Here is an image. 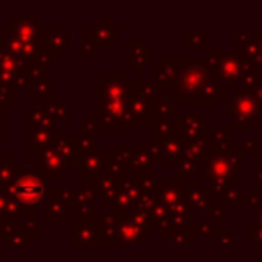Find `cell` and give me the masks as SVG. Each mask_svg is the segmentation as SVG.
Segmentation results:
<instances>
[{"label": "cell", "instance_id": "7dc6e473", "mask_svg": "<svg viewBox=\"0 0 262 262\" xmlns=\"http://www.w3.org/2000/svg\"><path fill=\"white\" fill-rule=\"evenodd\" d=\"M15 104V92L6 86H0V106H13Z\"/></svg>", "mask_w": 262, "mask_h": 262}, {"label": "cell", "instance_id": "277c9868", "mask_svg": "<svg viewBox=\"0 0 262 262\" xmlns=\"http://www.w3.org/2000/svg\"><path fill=\"white\" fill-rule=\"evenodd\" d=\"M226 113L233 117V127L239 131L250 129L251 122L260 119L262 115V102L250 92H235L232 97L225 102Z\"/></svg>", "mask_w": 262, "mask_h": 262}, {"label": "cell", "instance_id": "74e56055", "mask_svg": "<svg viewBox=\"0 0 262 262\" xmlns=\"http://www.w3.org/2000/svg\"><path fill=\"white\" fill-rule=\"evenodd\" d=\"M176 133V124L171 122V120H158V122H153V139L162 140L167 139V137L174 135Z\"/></svg>", "mask_w": 262, "mask_h": 262}, {"label": "cell", "instance_id": "681fc988", "mask_svg": "<svg viewBox=\"0 0 262 262\" xmlns=\"http://www.w3.org/2000/svg\"><path fill=\"white\" fill-rule=\"evenodd\" d=\"M95 51H97V49H95V45L92 43L88 38L81 41V47H79V56H81V58H90V56L95 54Z\"/></svg>", "mask_w": 262, "mask_h": 262}, {"label": "cell", "instance_id": "30bf717a", "mask_svg": "<svg viewBox=\"0 0 262 262\" xmlns=\"http://www.w3.org/2000/svg\"><path fill=\"white\" fill-rule=\"evenodd\" d=\"M176 131L185 140V144L210 140V124L205 122L200 117L190 115H176Z\"/></svg>", "mask_w": 262, "mask_h": 262}, {"label": "cell", "instance_id": "6f0895ef", "mask_svg": "<svg viewBox=\"0 0 262 262\" xmlns=\"http://www.w3.org/2000/svg\"><path fill=\"white\" fill-rule=\"evenodd\" d=\"M257 221H258V225H260V226H262V212H260V214H258V217H257Z\"/></svg>", "mask_w": 262, "mask_h": 262}, {"label": "cell", "instance_id": "8d00e7d4", "mask_svg": "<svg viewBox=\"0 0 262 262\" xmlns=\"http://www.w3.org/2000/svg\"><path fill=\"white\" fill-rule=\"evenodd\" d=\"M24 228V219L22 217H8L0 221V237L8 239L9 235H13L15 232Z\"/></svg>", "mask_w": 262, "mask_h": 262}, {"label": "cell", "instance_id": "4dcf8cb0", "mask_svg": "<svg viewBox=\"0 0 262 262\" xmlns=\"http://www.w3.org/2000/svg\"><path fill=\"white\" fill-rule=\"evenodd\" d=\"M217 232H219V226L217 221H214V219H207V221H196L194 219L192 226H190L192 237H214L215 239Z\"/></svg>", "mask_w": 262, "mask_h": 262}, {"label": "cell", "instance_id": "d590c367", "mask_svg": "<svg viewBox=\"0 0 262 262\" xmlns=\"http://www.w3.org/2000/svg\"><path fill=\"white\" fill-rule=\"evenodd\" d=\"M43 203H45V219H47V221H61L63 214H65L61 203H59L54 196L47 198Z\"/></svg>", "mask_w": 262, "mask_h": 262}, {"label": "cell", "instance_id": "ba28073f", "mask_svg": "<svg viewBox=\"0 0 262 262\" xmlns=\"http://www.w3.org/2000/svg\"><path fill=\"white\" fill-rule=\"evenodd\" d=\"M4 29L13 33L15 36H18L26 43L36 45L40 49L45 47V40H47V34H49L47 27L38 22L36 16H29V18L27 16H18L11 24H8Z\"/></svg>", "mask_w": 262, "mask_h": 262}, {"label": "cell", "instance_id": "ab89813d", "mask_svg": "<svg viewBox=\"0 0 262 262\" xmlns=\"http://www.w3.org/2000/svg\"><path fill=\"white\" fill-rule=\"evenodd\" d=\"M169 244H192L194 237L190 230H172L167 237Z\"/></svg>", "mask_w": 262, "mask_h": 262}, {"label": "cell", "instance_id": "ac0fdd59", "mask_svg": "<svg viewBox=\"0 0 262 262\" xmlns=\"http://www.w3.org/2000/svg\"><path fill=\"white\" fill-rule=\"evenodd\" d=\"M185 194H187V200H189L190 203V208H192V212H200V214H203V212H210V189H205V187H201V180H192V187H189V189H185Z\"/></svg>", "mask_w": 262, "mask_h": 262}, {"label": "cell", "instance_id": "60d3db41", "mask_svg": "<svg viewBox=\"0 0 262 262\" xmlns=\"http://www.w3.org/2000/svg\"><path fill=\"white\" fill-rule=\"evenodd\" d=\"M241 84H243L244 92H250V94H253V92L257 90V86H258V74L253 72V70H248V72L243 76V79H241Z\"/></svg>", "mask_w": 262, "mask_h": 262}, {"label": "cell", "instance_id": "5bb4252c", "mask_svg": "<svg viewBox=\"0 0 262 262\" xmlns=\"http://www.w3.org/2000/svg\"><path fill=\"white\" fill-rule=\"evenodd\" d=\"M88 40L95 45V49H110L113 41H117L120 38V27L117 24L112 26H94V24H88L86 27Z\"/></svg>", "mask_w": 262, "mask_h": 262}, {"label": "cell", "instance_id": "f546056e", "mask_svg": "<svg viewBox=\"0 0 262 262\" xmlns=\"http://www.w3.org/2000/svg\"><path fill=\"white\" fill-rule=\"evenodd\" d=\"M22 207L13 198L6 194V190L0 192V221L8 217H22Z\"/></svg>", "mask_w": 262, "mask_h": 262}, {"label": "cell", "instance_id": "4316f807", "mask_svg": "<svg viewBox=\"0 0 262 262\" xmlns=\"http://www.w3.org/2000/svg\"><path fill=\"white\" fill-rule=\"evenodd\" d=\"M171 115H178L176 113V102L169 97H160L157 102L151 106V122H158V120H171Z\"/></svg>", "mask_w": 262, "mask_h": 262}, {"label": "cell", "instance_id": "d6a6232c", "mask_svg": "<svg viewBox=\"0 0 262 262\" xmlns=\"http://www.w3.org/2000/svg\"><path fill=\"white\" fill-rule=\"evenodd\" d=\"M201 165L200 162H194V160H189V158H183L182 162L178 164V182L185 183V182H192V176L194 172H200L201 171Z\"/></svg>", "mask_w": 262, "mask_h": 262}, {"label": "cell", "instance_id": "2e32d148", "mask_svg": "<svg viewBox=\"0 0 262 262\" xmlns=\"http://www.w3.org/2000/svg\"><path fill=\"white\" fill-rule=\"evenodd\" d=\"M122 178H126V176L113 174V172H102L101 178H99L97 182H95L94 185H90V187L95 190V194H97V196H101L102 203L112 205L113 200H115V196L119 194Z\"/></svg>", "mask_w": 262, "mask_h": 262}, {"label": "cell", "instance_id": "44dd1931", "mask_svg": "<svg viewBox=\"0 0 262 262\" xmlns=\"http://www.w3.org/2000/svg\"><path fill=\"white\" fill-rule=\"evenodd\" d=\"M22 139L29 140V155L38 157L41 151L52 147V139H54V133H47V131H36V129H27L20 133Z\"/></svg>", "mask_w": 262, "mask_h": 262}, {"label": "cell", "instance_id": "52a82bcc", "mask_svg": "<svg viewBox=\"0 0 262 262\" xmlns=\"http://www.w3.org/2000/svg\"><path fill=\"white\" fill-rule=\"evenodd\" d=\"M29 67L20 63L11 54L0 47V86H6L9 90H24L29 88Z\"/></svg>", "mask_w": 262, "mask_h": 262}, {"label": "cell", "instance_id": "ee69618b", "mask_svg": "<svg viewBox=\"0 0 262 262\" xmlns=\"http://www.w3.org/2000/svg\"><path fill=\"white\" fill-rule=\"evenodd\" d=\"M257 153H258V139H244L241 155H243V157H248V155L257 157Z\"/></svg>", "mask_w": 262, "mask_h": 262}, {"label": "cell", "instance_id": "f6af8a7d", "mask_svg": "<svg viewBox=\"0 0 262 262\" xmlns=\"http://www.w3.org/2000/svg\"><path fill=\"white\" fill-rule=\"evenodd\" d=\"M250 241L251 244H262V226L257 219L250 221Z\"/></svg>", "mask_w": 262, "mask_h": 262}, {"label": "cell", "instance_id": "7bdbcfd3", "mask_svg": "<svg viewBox=\"0 0 262 262\" xmlns=\"http://www.w3.org/2000/svg\"><path fill=\"white\" fill-rule=\"evenodd\" d=\"M6 244H29L31 241V235L26 232V230H18V232H15L13 235H9L8 239H4Z\"/></svg>", "mask_w": 262, "mask_h": 262}, {"label": "cell", "instance_id": "484cf974", "mask_svg": "<svg viewBox=\"0 0 262 262\" xmlns=\"http://www.w3.org/2000/svg\"><path fill=\"white\" fill-rule=\"evenodd\" d=\"M70 41H72V34L65 33V31H52L47 34V40H45V47L56 56H61L65 49H70Z\"/></svg>", "mask_w": 262, "mask_h": 262}, {"label": "cell", "instance_id": "bcb514c9", "mask_svg": "<svg viewBox=\"0 0 262 262\" xmlns=\"http://www.w3.org/2000/svg\"><path fill=\"white\" fill-rule=\"evenodd\" d=\"M36 223H38V215H34V214H27V217L24 219V230H26V232L29 233L31 237H36L38 235Z\"/></svg>", "mask_w": 262, "mask_h": 262}, {"label": "cell", "instance_id": "8fae6325", "mask_svg": "<svg viewBox=\"0 0 262 262\" xmlns=\"http://www.w3.org/2000/svg\"><path fill=\"white\" fill-rule=\"evenodd\" d=\"M72 165L65 160L63 157H59L52 147L41 151L38 155V174L45 180V182H56V180L63 178V172L70 171Z\"/></svg>", "mask_w": 262, "mask_h": 262}, {"label": "cell", "instance_id": "3957f363", "mask_svg": "<svg viewBox=\"0 0 262 262\" xmlns=\"http://www.w3.org/2000/svg\"><path fill=\"white\" fill-rule=\"evenodd\" d=\"M6 194L22 207V212L38 215V207L47 200V182L34 171H24L9 187Z\"/></svg>", "mask_w": 262, "mask_h": 262}, {"label": "cell", "instance_id": "8992f818", "mask_svg": "<svg viewBox=\"0 0 262 262\" xmlns=\"http://www.w3.org/2000/svg\"><path fill=\"white\" fill-rule=\"evenodd\" d=\"M144 147L151 153L155 164H180L185 158V140L178 135L176 131L174 135L167 137V139L157 140L153 137L146 139Z\"/></svg>", "mask_w": 262, "mask_h": 262}, {"label": "cell", "instance_id": "e575fe53", "mask_svg": "<svg viewBox=\"0 0 262 262\" xmlns=\"http://www.w3.org/2000/svg\"><path fill=\"white\" fill-rule=\"evenodd\" d=\"M183 45L187 49H208L210 47V36H208V33H187L183 36Z\"/></svg>", "mask_w": 262, "mask_h": 262}, {"label": "cell", "instance_id": "d4e9b609", "mask_svg": "<svg viewBox=\"0 0 262 262\" xmlns=\"http://www.w3.org/2000/svg\"><path fill=\"white\" fill-rule=\"evenodd\" d=\"M56 120L51 117V113L45 108H31L29 110V129L36 131H47L54 133Z\"/></svg>", "mask_w": 262, "mask_h": 262}, {"label": "cell", "instance_id": "7a4b0ae2", "mask_svg": "<svg viewBox=\"0 0 262 262\" xmlns=\"http://www.w3.org/2000/svg\"><path fill=\"white\" fill-rule=\"evenodd\" d=\"M200 172L201 182H205V180L212 182V196H219L223 190L233 187V182L241 180L243 164H241V158L235 155H217L210 151V155L205 158Z\"/></svg>", "mask_w": 262, "mask_h": 262}, {"label": "cell", "instance_id": "b9f144b4", "mask_svg": "<svg viewBox=\"0 0 262 262\" xmlns=\"http://www.w3.org/2000/svg\"><path fill=\"white\" fill-rule=\"evenodd\" d=\"M250 210L253 214H260L262 212V196H258V187H253L250 192Z\"/></svg>", "mask_w": 262, "mask_h": 262}, {"label": "cell", "instance_id": "603a6c76", "mask_svg": "<svg viewBox=\"0 0 262 262\" xmlns=\"http://www.w3.org/2000/svg\"><path fill=\"white\" fill-rule=\"evenodd\" d=\"M119 244L120 243H127V244H139L142 243L147 237V233L140 228L139 225L131 221V219L124 217V215H119Z\"/></svg>", "mask_w": 262, "mask_h": 262}, {"label": "cell", "instance_id": "f1b7e54d", "mask_svg": "<svg viewBox=\"0 0 262 262\" xmlns=\"http://www.w3.org/2000/svg\"><path fill=\"white\" fill-rule=\"evenodd\" d=\"M45 110L51 113V117L54 120H61V122H70V120H72V115H70L67 104L59 97H56V95L47 97V101H45Z\"/></svg>", "mask_w": 262, "mask_h": 262}, {"label": "cell", "instance_id": "11a10c76", "mask_svg": "<svg viewBox=\"0 0 262 262\" xmlns=\"http://www.w3.org/2000/svg\"><path fill=\"white\" fill-rule=\"evenodd\" d=\"M4 120H6V108L4 106H0V124L4 122Z\"/></svg>", "mask_w": 262, "mask_h": 262}, {"label": "cell", "instance_id": "7c38bea8", "mask_svg": "<svg viewBox=\"0 0 262 262\" xmlns=\"http://www.w3.org/2000/svg\"><path fill=\"white\" fill-rule=\"evenodd\" d=\"M102 158H104V149L101 146H95L94 149L81 155L79 162V180H84L88 185H94L102 174Z\"/></svg>", "mask_w": 262, "mask_h": 262}, {"label": "cell", "instance_id": "7402d4cb", "mask_svg": "<svg viewBox=\"0 0 262 262\" xmlns=\"http://www.w3.org/2000/svg\"><path fill=\"white\" fill-rule=\"evenodd\" d=\"M24 172L22 164L15 160L11 155H0V187H9Z\"/></svg>", "mask_w": 262, "mask_h": 262}, {"label": "cell", "instance_id": "db71d44e", "mask_svg": "<svg viewBox=\"0 0 262 262\" xmlns=\"http://www.w3.org/2000/svg\"><path fill=\"white\" fill-rule=\"evenodd\" d=\"M253 95H255V97L258 99V101L262 102V84H258V86H257V90L253 92Z\"/></svg>", "mask_w": 262, "mask_h": 262}, {"label": "cell", "instance_id": "f907efd6", "mask_svg": "<svg viewBox=\"0 0 262 262\" xmlns=\"http://www.w3.org/2000/svg\"><path fill=\"white\" fill-rule=\"evenodd\" d=\"M223 217H225V207H223L221 203L214 205V207L210 208V219L217 221V219H223Z\"/></svg>", "mask_w": 262, "mask_h": 262}, {"label": "cell", "instance_id": "5b68a950", "mask_svg": "<svg viewBox=\"0 0 262 262\" xmlns=\"http://www.w3.org/2000/svg\"><path fill=\"white\" fill-rule=\"evenodd\" d=\"M208 59L214 65L219 83H223L225 90H233L235 83H241L244 74L251 70L235 52H228L225 49H210Z\"/></svg>", "mask_w": 262, "mask_h": 262}, {"label": "cell", "instance_id": "4fadbf2b", "mask_svg": "<svg viewBox=\"0 0 262 262\" xmlns=\"http://www.w3.org/2000/svg\"><path fill=\"white\" fill-rule=\"evenodd\" d=\"M151 106H153V101L144 94L140 81H131L129 110H131V115H133V120L137 124L151 122Z\"/></svg>", "mask_w": 262, "mask_h": 262}, {"label": "cell", "instance_id": "9a60e30c", "mask_svg": "<svg viewBox=\"0 0 262 262\" xmlns=\"http://www.w3.org/2000/svg\"><path fill=\"white\" fill-rule=\"evenodd\" d=\"M52 149L63 157L70 165L79 162V151L76 146V137L70 135V131H54Z\"/></svg>", "mask_w": 262, "mask_h": 262}, {"label": "cell", "instance_id": "ffe728a7", "mask_svg": "<svg viewBox=\"0 0 262 262\" xmlns=\"http://www.w3.org/2000/svg\"><path fill=\"white\" fill-rule=\"evenodd\" d=\"M210 147L217 155H233V131L226 129L225 122H219L210 133Z\"/></svg>", "mask_w": 262, "mask_h": 262}, {"label": "cell", "instance_id": "83f0119b", "mask_svg": "<svg viewBox=\"0 0 262 262\" xmlns=\"http://www.w3.org/2000/svg\"><path fill=\"white\" fill-rule=\"evenodd\" d=\"M95 190L92 187L86 189H77L76 196V214L77 215H90L95 212L94 208V200H95Z\"/></svg>", "mask_w": 262, "mask_h": 262}, {"label": "cell", "instance_id": "f5cc1de1", "mask_svg": "<svg viewBox=\"0 0 262 262\" xmlns=\"http://www.w3.org/2000/svg\"><path fill=\"white\" fill-rule=\"evenodd\" d=\"M257 158H258V165H262V139H258V153H257Z\"/></svg>", "mask_w": 262, "mask_h": 262}, {"label": "cell", "instance_id": "f35d334b", "mask_svg": "<svg viewBox=\"0 0 262 262\" xmlns=\"http://www.w3.org/2000/svg\"><path fill=\"white\" fill-rule=\"evenodd\" d=\"M217 200L221 201V203H250V198L243 196L241 190L235 189V187H230V189L223 190L217 196Z\"/></svg>", "mask_w": 262, "mask_h": 262}, {"label": "cell", "instance_id": "9f6ffc18", "mask_svg": "<svg viewBox=\"0 0 262 262\" xmlns=\"http://www.w3.org/2000/svg\"><path fill=\"white\" fill-rule=\"evenodd\" d=\"M2 139H6V131L4 129H0V140Z\"/></svg>", "mask_w": 262, "mask_h": 262}, {"label": "cell", "instance_id": "cb8c5ba5", "mask_svg": "<svg viewBox=\"0 0 262 262\" xmlns=\"http://www.w3.org/2000/svg\"><path fill=\"white\" fill-rule=\"evenodd\" d=\"M153 157L146 147H129V172H151Z\"/></svg>", "mask_w": 262, "mask_h": 262}, {"label": "cell", "instance_id": "6da1fadb", "mask_svg": "<svg viewBox=\"0 0 262 262\" xmlns=\"http://www.w3.org/2000/svg\"><path fill=\"white\" fill-rule=\"evenodd\" d=\"M151 70L157 86L167 90L176 106H215L226 95L208 58H162Z\"/></svg>", "mask_w": 262, "mask_h": 262}, {"label": "cell", "instance_id": "d6986e66", "mask_svg": "<svg viewBox=\"0 0 262 262\" xmlns=\"http://www.w3.org/2000/svg\"><path fill=\"white\" fill-rule=\"evenodd\" d=\"M127 49H129L127 63L131 67H135V70L139 74H142L146 70V67H153V52H151V49H147L144 45V41H129Z\"/></svg>", "mask_w": 262, "mask_h": 262}, {"label": "cell", "instance_id": "1f68e13d", "mask_svg": "<svg viewBox=\"0 0 262 262\" xmlns=\"http://www.w3.org/2000/svg\"><path fill=\"white\" fill-rule=\"evenodd\" d=\"M76 196L77 189H56L54 198L61 203L63 210L70 212V214H76Z\"/></svg>", "mask_w": 262, "mask_h": 262}, {"label": "cell", "instance_id": "816d5d0a", "mask_svg": "<svg viewBox=\"0 0 262 262\" xmlns=\"http://www.w3.org/2000/svg\"><path fill=\"white\" fill-rule=\"evenodd\" d=\"M250 178L253 180V182H257L258 189H262V165H258V169H255V171L251 172Z\"/></svg>", "mask_w": 262, "mask_h": 262}, {"label": "cell", "instance_id": "e0dca14e", "mask_svg": "<svg viewBox=\"0 0 262 262\" xmlns=\"http://www.w3.org/2000/svg\"><path fill=\"white\" fill-rule=\"evenodd\" d=\"M187 198L185 194V187L176 180V182H171V180H158V201L165 205L167 208L174 207L176 203L183 201Z\"/></svg>", "mask_w": 262, "mask_h": 262}, {"label": "cell", "instance_id": "c3c4849f", "mask_svg": "<svg viewBox=\"0 0 262 262\" xmlns=\"http://www.w3.org/2000/svg\"><path fill=\"white\" fill-rule=\"evenodd\" d=\"M215 241H217L219 244H233V241H235V237H233V230L232 228L219 230L217 235H215Z\"/></svg>", "mask_w": 262, "mask_h": 262}, {"label": "cell", "instance_id": "836d02e7", "mask_svg": "<svg viewBox=\"0 0 262 262\" xmlns=\"http://www.w3.org/2000/svg\"><path fill=\"white\" fill-rule=\"evenodd\" d=\"M29 95L33 99H38V97H51L54 95V84L51 83L49 79H41V81H34V83H29Z\"/></svg>", "mask_w": 262, "mask_h": 262}, {"label": "cell", "instance_id": "9c48e42d", "mask_svg": "<svg viewBox=\"0 0 262 262\" xmlns=\"http://www.w3.org/2000/svg\"><path fill=\"white\" fill-rule=\"evenodd\" d=\"M72 244H101V217L97 212L90 215H79L70 223Z\"/></svg>", "mask_w": 262, "mask_h": 262}, {"label": "cell", "instance_id": "680465c9", "mask_svg": "<svg viewBox=\"0 0 262 262\" xmlns=\"http://www.w3.org/2000/svg\"><path fill=\"white\" fill-rule=\"evenodd\" d=\"M2 190H4V189H2V187H0V192H2Z\"/></svg>", "mask_w": 262, "mask_h": 262}]
</instances>
